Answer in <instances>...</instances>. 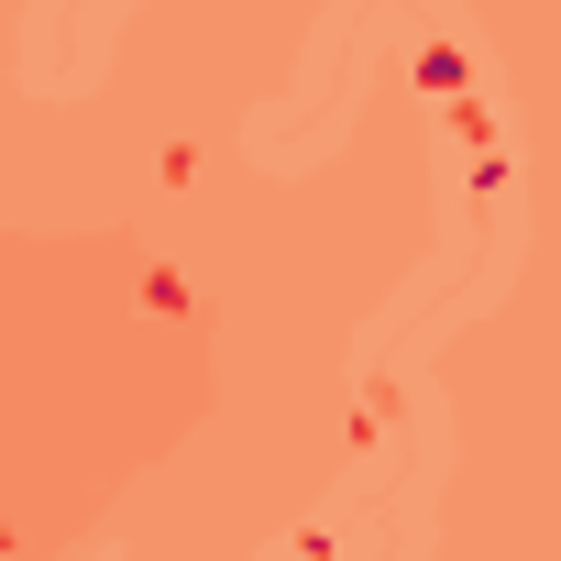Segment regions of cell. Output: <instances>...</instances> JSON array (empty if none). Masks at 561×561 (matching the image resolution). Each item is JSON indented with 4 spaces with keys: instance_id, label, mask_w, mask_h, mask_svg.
I'll return each instance as SVG.
<instances>
[]
</instances>
